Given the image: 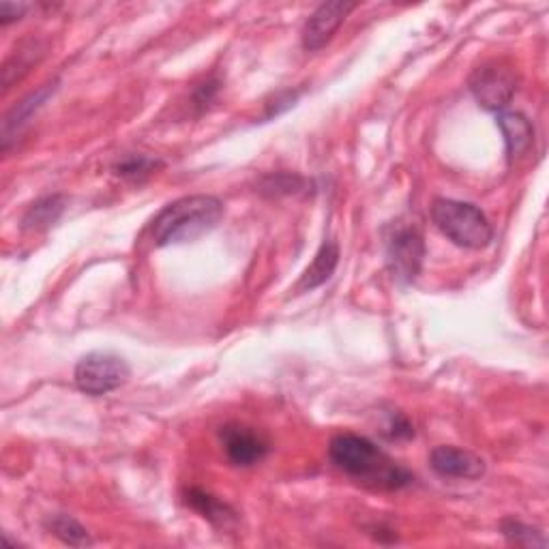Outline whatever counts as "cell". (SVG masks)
Instances as JSON below:
<instances>
[{
  "label": "cell",
  "mask_w": 549,
  "mask_h": 549,
  "mask_svg": "<svg viewBox=\"0 0 549 549\" xmlns=\"http://www.w3.org/2000/svg\"><path fill=\"white\" fill-rule=\"evenodd\" d=\"M331 464L348 474L350 479L363 483L365 487L395 492L408 487L414 477L404 466H399L380 447L356 434H339L329 444Z\"/></svg>",
  "instance_id": "obj_1"
},
{
  "label": "cell",
  "mask_w": 549,
  "mask_h": 549,
  "mask_svg": "<svg viewBox=\"0 0 549 549\" xmlns=\"http://www.w3.org/2000/svg\"><path fill=\"white\" fill-rule=\"evenodd\" d=\"M224 202L215 196H185L163 209L151 226L157 247L198 241L224 219Z\"/></svg>",
  "instance_id": "obj_2"
},
{
  "label": "cell",
  "mask_w": 549,
  "mask_h": 549,
  "mask_svg": "<svg viewBox=\"0 0 549 549\" xmlns=\"http://www.w3.org/2000/svg\"><path fill=\"white\" fill-rule=\"evenodd\" d=\"M432 221L451 243L464 249H483L494 239V228L485 213L470 202L436 198L432 202Z\"/></svg>",
  "instance_id": "obj_3"
},
{
  "label": "cell",
  "mask_w": 549,
  "mask_h": 549,
  "mask_svg": "<svg viewBox=\"0 0 549 549\" xmlns=\"http://www.w3.org/2000/svg\"><path fill=\"white\" fill-rule=\"evenodd\" d=\"M131 369L123 356H116L112 352H91L76 365L73 380L76 387L93 397L108 395L116 389H121L129 380Z\"/></svg>",
  "instance_id": "obj_4"
},
{
  "label": "cell",
  "mask_w": 549,
  "mask_h": 549,
  "mask_svg": "<svg viewBox=\"0 0 549 549\" xmlns=\"http://www.w3.org/2000/svg\"><path fill=\"white\" fill-rule=\"evenodd\" d=\"M517 71L507 61H487L472 71L470 93L489 112H502L517 93Z\"/></svg>",
  "instance_id": "obj_5"
},
{
  "label": "cell",
  "mask_w": 549,
  "mask_h": 549,
  "mask_svg": "<svg viewBox=\"0 0 549 549\" xmlns=\"http://www.w3.org/2000/svg\"><path fill=\"white\" fill-rule=\"evenodd\" d=\"M425 258V243L414 226H393L387 234V264L397 284H412Z\"/></svg>",
  "instance_id": "obj_6"
},
{
  "label": "cell",
  "mask_w": 549,
  "mask_h": 549,
  "mask_svg": "<svg viewBox=\"0 0 549 549\" xmlns=\"http://www.w3.org/2000/svg\"><path fill=\"white\" fill-rule=\"evenodd\" d=\"M219 440L228 462L239 468H249L260 464L269 453V440L258 429L241 423H228L219 429Z\"/></svg>",
  "instance_id": "obj_7"
},
{
  "label": "cell",
  "mask_w": 549,
  "mask_h": 549,
  "mask_svg": "<svg viewBox=\"0 0 549 549\" xmlns=\"http://www.w3.org/2000/svg\"><path fill=\"white\" fill-rule=\"evenodd\" d=\"M359 7L348 0H331V3H322L303 26V48L307 52H316L324 48L326 43L333 39L337 28L346 22L350 13Z\"/></svg>",
  "instance_id": "obj_8"
},
{
  "label": "cell",
  "mask_w": 549,
  "mask_h": 549,
  "mask_svg": "<svg viewBox=\"0 0 549 549\" xmlns=\"http://www.w3.org/2000/svg\"><path fill=\"white\" fill-rule=\"evenodd\" d=\"M429 466L442 479H466L477 481L485 474V462L472 451L457 447H436L429 455Z\"/></svg>",
  "instance_id": "obj_9"
},
{
  "label": "cell",
  "mask_w": 549,
  "mask_h": 549,
  "mask_svg": "<svg viewBox=\"0 0 549 549\" xmlns=\"http://www.w3.org/2000/svg\"><path fill=\"white\" fill-rule=\"evenodd\" d=\"M56 88H58L56 80L43 84L35 93L26 95L20 103H16V106L5 114L3 129H0V144H3V151H9L11 144L18 142L24 129L31 125V118L43 108V103L56 93Z\"/></svg>",
  "instance_id": "obj_10"
},
{
  "label": "cell",
  "mask_w": 549,
  "mask_h": 549,
  "mask_svg": "<svg viewBox=\"0 0 549 549\" xmlns=\"http://www.w3.org/2000/svg\"><path fill=\"white\" fill-rule=\"evenodd\" d=\"M498 127L504 136V144H507L509 159L522 157L534 142V127L524 114L519 112H500L498 114Z\"/></svg>",
  "instance_id": "obj_11"
},
{
  "label": "cell",
  "mask_w": 549,
  "mask_h": 549,
  "mask_svg": "<svg viewBox=\"0 0 549 549\" xmlns=\"http://www.w3.org/2000/svg\"><path fill=\"white\" fill-rule=\"evenodd\" d=\"M337 264H339V245L335 241H324L322 247L318 249L314 262H311L309 269L303 273L296 290L309 292V290L320 288L333 277Z\"/></svg>",
  "instance_id": "obj_12"
},
{
  "label": "cell",
  "mask_w": 549,
  "mask_h": 549,
  "mask_svg": "<svg viewBox=\"0 0 549 549\" xmlns=\"http://www.w3.org/2000/svg\"><path fill=\"white\" fill-rule=\"evenodd\" d=\"M185 500L191 509L198 511L204 519H209V522L217 528H230L232 524H236V513L228 507V504L221 502L213 494L204 492V489H198V487L187 489Z\"/></svg>",
  "instance_id": "obj_13"
},
{
  "label": "cell",
  "mask_w": 549,
  "mask_h": 549,
  "mask_svg": "<svg viewBox=\"0 0 549 549\" xmlns=\"http://www.w3.org/2000/svg\"><path fill=\"white\" fill-rule=\"evenodd\" d=\"M67 209V198L61 194L54 196H46L37 200L35 204L28 206V211L22 219V228L26 232H39V230H48L50 226H54L61 215Z\"/></svg>",
  "instance_id": "obj_14"
},
{
  "label": "cell",
  "mask_w": 549,
  "mask_h": 549,
  "mask_svg": "<svg viewBox=\"0 0 549 549\" xmlns=\"http://www.w3.org/2000/svg\"><path fill=\"white\" fill-rule=\"evenodd\" d=\"M43 54H46V48L41 46V41H37V39L24 41L22 46L11 54V58L3 67V86L11 88V84L16 80H20L24 73L31 69Z\"/></svg>",
  "instance_id": "obj_15"
},
{
  "label": "cell",
  "mask_w": 549,
  "mask_h": 549,
  "mask_svg": "<svg viewBox=\"0 0 549 549\" xmlns=\"http://www.w3.org/2000/svg\"><path fill=\"white\" fill-rule=\"evenodd\" d=\"M46 528L65 545H71V547L93 545L91 534H88V530L80 522H76L71 515H65V513L50 515L46 519Z\"/></svg>",
  "instance_id": "obj_16"
},
{
  "label": "cell",
  "mask_w": 549,
  "mask_h": 549,
  "mask_svg": "<svg viewBox=\"0 0 549 549\" xmlns=\"http://www.w3.org/2000/svg\"><path fill=\"white\" fill-rule=\"evenodd\" d=\"M163 166V161L146 155H127L118 163H114V174L125 178V181L140 183L146 176H151L155 170Z\"/></svg>",
  "instance_id": "obj_17"
},
{
  "label": "cell",
  "mask_w": 549,
  "mask_h": 549,
  "mask_svg": "<svg viewBox=\"0 0 549 549\" xmlns=\"http://www.w3.org/2000/svg\"><path fill=\"white\" fill-rule=\"evenodd\" d=\"M500 532L504 534V539L515 545H524V547H547V539L543 537V532L539 528H532L528 524L517 522V519H504L500 524Z\"/></svg>",
  "instance_id": "obj_18"
},
{
  "label": "cell",
  "mask_w": 549,
  "mask_h": 549,
  "mask_svg": "<svg viewBox=\"0 0 549 549\" xmlns=\"http://www.w3.org/2000/svg\"><path fill=\"white\" fill-rule=\"evenodd\" d=\"M305 187V178L299 174H290V172H277V174H266L260 181V194H269V196H290V194H299V191Z\"/></svg>",
  "instance_id": "obj_19"
},
{
  "label": "cell",
  "mask_w": 549,
  "mask_h": 549,
  "mask_svg": "<svg viewBox=\"0 0 549 549\" xmlns=\"http://www.w3.org/2000/svg\"><path fill=\"white\" fill-rule=\"evenodd\" d=\"M303 95V91H284V93H277L275 99L271 103H266V116L264 118H273V116H279L284 114L286 110L294 108V103L299 101V97Z\"/></svg>",
  "instance_id": "obj_20"
},
{
  "label": "cell",
  "mask_w": 549,
  "mask_h": 549,
  "mask_svg": "<svg viewBox=\"0 0 549 549\" xmlns=\"http://www.w3.org/2000/svg\"><path fill=\"white\" fill-rule=\"evenodd\" d=\"M26 11H28V5H24V3H7V0H5V3H0V24L7 26L11 22H16L24 16Z\"/></svg>",
  "instance_id": "obj_21"
}]
</instances>
